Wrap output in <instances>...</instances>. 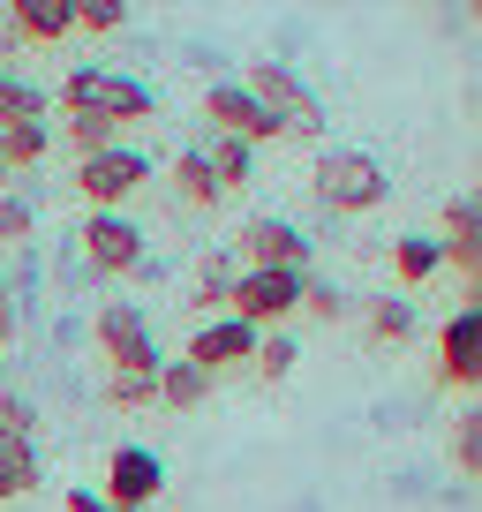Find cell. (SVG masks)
I'll return each mask as SVG.
<instances>
[{
	"mask_svg": "<svg viewBox=\"0 0 482 512\" xmlns=\"http://www.w3.org/2000/svg\"><path fill=\"white\" fill-rule=\"evenodd\" d=\"M309 189H317L324 211H339V219H354V211H377L392 196L385 166L370 159V151H354V144H324L317 166H309Z\"/></svg>",
	"mask_w": 482,
	"mask_h": 512,
	"instance_id": "cell-1",
	"label": "cell"
},
{
	"mask_svg": "<svg viewBox=\"0 0 482 512\" xmlns=\"http://www.w3.org/2000/svg\"><path fill=\"white\" fill-rule=\"evenodd\" d=\"M241 91H249V98L279 121V136H324V106H317V91L302 83V68H287V61H249V68H241Z\"/></svg>",
	"mask_w": 482,
	"mask_h": 512,
	"instance_id": "cell-2",
	"label": "cell"
},
{
	"mask_svg": "<svg viewBox=\"0 0 482 512\" xmlns=\"http://www.w3.org/2000/svg\"><path fill=\"white\" fill-rule=\"evenodd\" d=\"M91 339L106 347V362H113V377H159V339H151V317L136 302H106L91 317Z\"/></svg>",
	"mask_w": 482,
	"mask_h": 512,
	"instance_id": "cell-3",
	"label": "cell"
},
{
	"mask_svg": "<svg viewBox=\"0 0 482 512\" xmlns=\"http://www.w3.org/2000/svg\"><path fill=\"white\" fill-rule=\"evenodd\" d=\"M144 181H151V151H136V144H106L91 159H76V196L91 211H121Z\"/></svg>",
	"mask_w": 482,
	"mask_h": 512,
	"instance_id": "cell-4",
	"label": "cell"
},
{
	"mask_svg": "<svg viewBox=\"0 0 482 512\" xmlns=\"http://www.w3.org/2000/svg\"><path fill=\"white\" fill-rule=\"evenodd\" d=\"M226 256L241 272H309V234L294 219H279V211H264V219H241Z\"/></svg>",
	"mask_w": 482,
	"mask_h": 512,
	"instance_id": "cell-5",
	"label": "cell"
},
{
	"mask_svg": "<svg viewBox=\"0 0 482 512\" xmlns=\"http://www.w3.org/2000/svg\"><path fill=\"white\" fill-rule=\"evenodd\" d=\"M302 309V272H234V294H226V317L257 324V332H279V324Z\"/></svg>",
	"mask_w": 482,
	"mask_h": 512,
	"instance_id": "cell-6",
	"label": "cell"
},
{
	"mask_svg": "<svg viewBox=\"0 0 482 512\" xmlns=\"http://www.w3.org/2000/svg\"><path fill=\"white\" fill-rule=\"evenodd\" d=\"M144 256H151V241H144V226H136L129 211H91V219H83V264H91L98 279H129Z\"/></svg>",
	"mask_w": 482,
	"mask_h": 512,
	"instance_id": "cell-7",
	"label": "cell"
},
{
	"mask_svg": "<svg viewBox=\"0 0 482 512\" xmlns=\"http://www.w3.org/2000/svg\"><path fill=\"white\" fill-rule=\"evenodd\" d=\"M166 490V460L151 445H113V460H106V505H121V512H144L151 497Z\"/></svg>",
	"mask_w": 482,
	"mask_h": 512,
	"instance_id": "cell-8",
	"label": "cell"
},
{
	"mask_svg": "<svg viewBox=\"0 0 482 512\" xmlns=\"http://www.w3.org/2000/svg\"><path fill=\"white\" fill-rule=\"evenodd\" d=\"M437 377L460 384V392H475L482 384V309H452L445 324H437Z\"/></svg>",
	"mask_w": 482,
	"mask_h": 512,
	"instance_id": "cell-9",
	"label": "cell"
},
{
	"mask_svg": "<svg viewBox=\"0 0 482 512\" xmlns=\"http://www.w3.org/2000/svg\"><path fill=\"white\" fill-rule=\"evenodd\" d=\"M204 113H211V128H219V136H241V144H272V136H279V121H272L249 91H241V76H219V83H211V91H204Z\"/></svg>",
	"mask_w": 482,
	"mask_h": 512,
	"instance_id": "cell-10",
	"label": "cell"
},
{
	"mask_svg": "<svg viewBox=\"0 0 482 512\" xmlns=\"http://www.w3.org/2000/svg\"><path fill=\"white\" fill-rule=\"evenodd\" d=\"M249 354H257V324H241V317H204L189 332V362L196 369H249Z\"/></svg>",
	"mask_w": 482,
	"mask_h": 512,
	"instance_id": "cell-11",
	"label": "cell"
},
{
	"mask_svg": "<svg viewBox=\"0 0 482 512\" xmlns=\"http://www.w3.org/2000/svg\"><path fill=\"white\" fill-rule=\"evenodd\" d=\"M437 249H445V264L467 279V287H482V204H475V196H452V204H445V234H437Z\"/></svg>",
	"mask_w": 482,
	"mask_h": 512,
	"instance_id": "cell-12",
	"label": "cell"
},
{
	"mask_svg": "<svg viewBox=\"0 0 482 512\" xmlns=\"http://www.w3.org/2000/svg\"><path fill=\"white\" fill-rule=\"evenodd\" d=\"M76 31V0H8V38L16 46H61Z\"/></svg>",
	"mask_w": 482,
	"mask_h": 512,
	"instance_id": "cell-13",
	"label": "cell"
},
{
	"mask_svg": "<svg viewBox=\"0 0 482 512\" xmlns=\"http://www.w3.org/2000/svg\"><path fill=\"white\" fill-rule=\"evenodd\" d=\"M46 482V460H38V437H0V505H16Z\"/></svg>",
	"mask_w": 482,
	"mask_h": 512,
	"instance_id": "cell-14",
	"label": "cell"
},
{
	"mask_svg": "<svg viewBox=\"0 0 482 512\" xmlns=\"http://www.w3.org/2000/svg\"><path fill=\"white\" fill-rule=\"evenodd\" d=\"M98 113H106L113 128L151 121V113H159V91H151L144 76H121V68H106V98H98Z\"/></svg>",
	"mask_w": 482,
	"mask_h": 512,
	"instance_id": "cell-15",
	"label": "cell"
},
{
	"mask_svg": "<svg viewBox=\"0 0 482 512\" xmlns=\"http://www.w3.org/2000/svg\"><path fill=\"white\" fill-rule=\"evenodd\" d=\"M362 324H370L377 347H407V339L422 332V317H415L407 294H377V302H362Z\"/></svg>",
	"mask_w": 482,
	"mask_h": 512,
	"instance_id": "cell-16",
	"label": "cell"
},
{
	"mask_svg": "<svg viewBox=\"0 0 482 512\" xmlns=\"http://www.w3.org/2000/svg\"><path fill=\"white\" fill-rule=\"evenodd\" d=\"M211 369H196L189 354H181V362H159V407H174V415H189V407H204L211 400Z\"/></svg>",
	"mask_w": 482,
	"mask_h": 512,
	"instance_id": "cell-17",
	"label": "cell"
},
{
	"mask_svg": "<svg viewBox=\"0 0 482 512\" xmlns=\"http://www.w3.org/2000/svg\"><path fill=\"white\" fill-rule=\"evenodd\" d=\"M204 166H211V181H219V196H234V189H249V174H257V144H241V136H211Z\"/></svg>",
	"mask_w": 482,
	"mask_h": 512,
	"instance_id": "cell-18",
	"label": "cell"
},
{
	"mask_svg": "<svg viewBox=\"0 0 482 512\" xmlns=\"http://www.w3.org/2000/svg\"><path fill=\"white\" fill-rule=\"evenodd\" d=\"M234 272H241V264H234L226 249H204V256H196V279H189V302H196V309H211V317H226Z\"/></svg>",
	"mask_w": 482,
	"mask_h": 512,
	"instance_id": "cell-19",
	"label": "cell"
},
{
	"mask_svg": "<svg viewBox=\"0 0 482 512\" xmlns=\"http://www.w3.org/2000/svg\"><path fill=\"white\" fill-rule=\"evenodd\" d=\"M392 272H400V287H430V279L445 272L437 234H400V241H392Z\"/></svg>",
	"mask_w": 482,
	"mask_h": 512,
	"instance_id": "cell-20",
	"label": "cell"
},
{
	"mask_svg": "<svg viewBox=\"0 0 482 512\" xmlns=\"http://www.w3.org/2000/svg\"><path fill=\"white\" fill-rule=\"evenodd\" d=\"M46 113H53V91H46V83L8 76V68H0V128H16V121H46Z\"/></svg>",
	"mask_w": 482,
	"mask_h": 512,
	"instance_id": "cell-21",
	"label": "cell"
},
{
	"mask_svg": "<svg viewBox=\"0 0 482 512\" xmlns=\"http://www.w3.org/2000/svg\"><path fill=\"white\" fill-rule=\"evenodd\" d=\"M46 151H53V128H46V121H16V128H0V166H8V174L38 166Z\"/></svg>",
	"mask_w": 482,
	"mask_h": 512,
	"instance_id": "cell-22",
	"label": "cell"
},
{
	"mask_svg": "<svg viewBox=\"0 0 482 512\" xmlns=\"http://www.w3.org/2000/svg\"><path fill=\"white\" fill-rule=\"evenodd\" d=\"M174 196H181L189 211H211V204H219V181H211L204 151H174Z\"/></svg>",
	"mask_w": 482,
	"mask_h": 512,
	"instance_id": "cell-23",
	"label": "cell"
},
{
	"mask_svg": "<svg viewBox=\"0 0 482 512\" xmlns=\"http://www.w3.org/2000/svg\"><path fill=\"white\" fill-rule=\"evenodd\" d=\"M294 362H302V339H294V332H257V354H249V369H257L264 384L294 377Z\"/></svg>",
	"mask_w": 482,
	"mask_h": 512,
	"instance_id": "cell-24",
	"label": "cell"
},
{
	"mask_svg": "<svg viewBox=\"0 0 482 512\" xmlns=\"http://www.w3.org/2000/svg\"><path fill=\"white\" fill-rule=\"evenodd\" d=\"M452 467H460L467 482L482 475V407H460V415H452Z\"/></svg>",
	"mask_w": 482,
	"mask_h": 512,
	"instance_id": "cell-25",
	"label": "cell"
},
{
	"mask_svg": "<svg viewBox=\"0 0 482 512\" xmlns=\"http://www.w3.org/2000/svg\"><path fill=\"white\" fill-rule=\"evenodd\" d=\"M98 98H106V68L98 61H83V68L61 76V113H98Z\"/></svg>",
	"mask_w": 482,
	"mask_h": 512,
	"instance_id": "cell-26",
	"label": "cell"
},
{
	"mask_svg": "<svg viewBox=\"0 0 482 512\" xmlns=\"http://www.w3.org/2000/svg\"><path fill=\"white\" fill-rule=\"evenodd\" d=\"M294 317H317V324H339V317H347V294H339L332 279L302 272V309H294Z\"/></svg>",
	"mask_w": 482,
	"mask_h": 512,
	"instance_id": "cell-27",
	"label": "cell"
},
{
	"mask_svg": "<svg viewBox=\"0 0 482 512\" xmlns=\"http://www.w3.org/2000/svg\"><path fill=\"white\" fill-rule=\"evenodd\" d=\"M68 144L91 159V151H106V144H121V128L106 121V113H68Z\"/></svg>",
	"mask_w": 482,
	"mask_h": 512,
	"instance_id": "cell-28",
	"label": "cell"
},
{
	"mask_svg": "<svg viewBox=\"0 0 482 512\" xmlns=\"http://www.w3.org/2000/svg\"><path fill=\"white\" fill-rule=\"evenodd\" d=\"M31 226H38V204H31V196H0V249H23V241H31Z\"/></svg>",
	"mask_w": 482,
	"mask_h": 512,
	"instance_id": "cell-29",
	"label": "cell"
},
{
	"mask_svg": "<svg viewBox=\"0 0 482 512\" xmlns=\"http://www.w3.org/2000/svg\"><path fill=\"white\" fill-rule=\"evenodd\" d=\"M121 23H129V0H76V31H121Z\"/></svg>",
	"mask_w": 482,
	"mask_h": 512,
	"instance_id": "cell-30",
	"label": "cell"
},
{
	"mask_svg": "<svg viewBox=\"0 0 482 512\" xmlns=\"http://www.w3.org/2000/svg\"><path fill=\"white\" fill-rule=\"evenodd\" d=\"M113 407H159V377H106Z\"/></svg>",
	"mask_w": 482,
	"mask_h": 512,
	"instance_id": "cell-31",
	"label": "cell"
},
{
	"mask_svg": "<svg viewBox=\"0 0 482 512\" xmlns=\"http://www.w3.org/2000/svg\"><path fill=\"white\" fill-rule=\"evenodd\" d=\"M0 437H38V407L23 392H0Z\"/></svg>",
	"mask_w": 482,
	"mask_h": 512,
	"instance_id": "cell-32",
	"label": "cell"
},
{
	"mask_svg": "<svg viewBox=\"0 0 482 512\" xmlns=\"http://www.w3.org/2000/svg\"><path fill=\"white\" fill-rule=\"evenodd\" d=\"M61 512H121V505H106L98 490H61Z\"/></svg>",
	"mask_w": 482,
	"mask_h": 512,
	"instance_id": "cell-33",
	"label": "cell"
},
{
	"mask_svg": "<svg viewBox=\"0 0 482 512\" xmlns=\"http://www.w3.org/2000/svg\"><path fill=\"white\" fill-rule=\"evenodd\" d=\"M16 339V294H8V272H0V347Z\"/></svg>",
	"mask_w": 482,
	"mask_h": 512,
	"instance_id": "cell-34",
	"label": "cell"
},
{
	"mask_svg": "<svg viewBox=\"0 0 482 512\" xmlns=\"http://www.w3.org/2000/svg\"><path fill=\"white\" fill-rule=\"evenodd\" d=\"M0 181H8V166H0Z\"/></svg>",
	"mask_w": 482,
	"mask_h": 512,
	"instance_id": "cell-35",
	"label": "cell"
}]
</instances>
